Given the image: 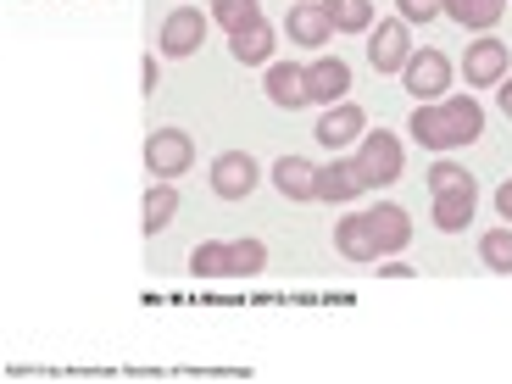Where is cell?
<instances>
[{"instance_id": "10", "label": "cell", "mask_w": 512, "mask_h": 384, "mask_svg": "<svg viewBox=\"0 0 512 384\" xmlns=\"http://www.w3.org/2000/svg\"><path fill=\"white\" fill-rule=\"evenodd\" d=\"M346 90H351V67L340 56H312L307 62V101L334 106V101H346Z\"/></svg>"}, {"instance_id": "4", "label": "cell", "mask_w": 512, "mask_h": 384, "mask_svg": "<svg viewBox=\"0 0 512 384\" xmlns=\"http://www.w3.org/2000/svg\"><path fill=\"white\" fill-rule=\"evenodd\" d=\"M195 162V140L184 128H156L151 140H145V167H151V179H179L190 173Z\"/></svg>"}, {"instance_id": "13", "label": "cell", "mask_w": 512, "mask_h": 384, "mask_svg": "<svg viewBox=\"0 0 512 384\" xmlns=\"http://www.w3.org/2000/svg\"><path fill=\"white\" fill-rule=\"evenodd\" d=\"M284 34H290V45H312V51H318V45L334 39V23L323 17L318 0H295L290 17H284Z\"/></svg>"}, {"instance_id": "28", "label": "cell", "mask_w": 512, "mask_h": 384, "mask_svg": "<svg viewBox=\"0 0 512 384\" xmlns=\"http://www.w3.org/2000/svg\"><path fill=\"white\" fill-rule=\"evenodd\" d=\"M496 212H501V218L512 223V179H507V184H501V190H496Z\"/></svg>"}, {"instance_id": "21", "label": "cell", "mask_w": 512, "mask_h": 384, "mask_svg": "<svg viewBox=\"0 0 512 384\" xmlns=\"http://www.w3.org/2000/svg\"><path fill=\"white\" fill-rule=\"evenodd\" d=\"M173 212H179V190H173V179H156L151 190H145V234H162L167 223H173Z\"/></svg>"}, {"instance_id": "11", "label": "cell", "mask_w": 512, "mask_h": 384, "mask_svg": "<svg viewBox=\"0 0 512 384\" xmlns=\"http://www.w3.org/2000/svg\"><path fill=\"white\" fill-rule=\"evenodd\" d=\"M212 190H218L223 201H245V195L256 190V162L245 151H223L218 162H212Z\"/></svg>"}, {"instance_id": "15", "label": "cell", "mask_w": 512, "mask_h": 384, "mask_svg": "<svg viewBox=\"0 0 512 384\" xmlns=\"http://www.w3.org/2000/svg\"><path fill=\"white\" fill-rule=\"evenodd\" d=\"M368 223H373V240H379V256H401L407 251V240H412V218L401 212L396 201H379L368 212Z\"/></svg>"}, {"instance_id": "1", "label": "cell", "mask_w": 512, "mask_h": 384, "mask_svg": "<svg viewBox=\"0 0 512 384\" xmlns=\"http://www.w3.org/2000/svg\"><path fill=\"white\" fill-rule=\"evenodd\" d=\"M407 134L429 151H457V145H474L485 134V106L474 95H446V101H423L412 112Z\"/></svg>"}, {"instance_id": "25", "label": "cell", "mask_w": 512, "mask_h": 384, "mask_svg": "<svg viewBox=\"0 0 512 384\" xmlns=\"http://www.w3.org/2000/svg\"><path fill=\"white\" fill-rule=\"evenodd\" d=\"M479 256L490 273H512V229H485L479 234Z\"/></svg>"}, {"instance_id": "17", "label": "cell", "mask_w": 512, "mask_h": 384, "mask_svg": "<svg viewBox=\"0 0 512 384\" xmlns=\"http://www.w3.org/2000/svg\"><path fill=\"white\" fill-rule=\"evenodd\" d=\"M474 206H479L474 179L457 184V190H440V195H435V223H440L446 234H462L468 223H474Z\"/></svg>"}, {"instance_id": "6", "label": "cell", "mask_w": 512, "mask_h": 384, "mask_svg": "<svg viewBox=\"0 0 512 384\" xmlns=\"http://www.w3.org/2000/svg\"><path fill=\"white\" fill-rule=\"evenodd\" d=\"M462 78H468V90H490L507 78V45L490 34H479L468 51H462Z\"/></svg>"}, {"instance_id": "7", "label": "cell", "mask_w": 512, "mask_h": 384, "mask_svg": "<svg viewBox=\"0 0 512 384\" xmlns=\"http://www.w3.org/2000/svg\"><path fill=\"white\" fill-rule=\"evenodd\" d=\"M407 56H412V34H407V23H401V17L368 28V62H373V73H401V67H407Z\"/></svg>"}, {"instance_id": "23", "label": "cell", "mask_w": 512, "mask_h": 384, "mask_svg": "<svg viewBox=\"0 0 512 384\" xmlns=\"http://www.w3.org/2000/svg\"><path fill=\"white\" fill-rule=\"evenodd\" d=\"M190 273L195 279H229V240H206L190 251Z\"/></svg>"}, {"instance_id": "14", "label": "cell", "mask_w": 512, "mask_h": 384, "mask_svg": "<svg viewBox=\"0 0 512 384\" xmlns=\"http://www.w3.org/2000/svg\"><path fill=\"white\" fill-rule=\"evenodd\" d=\"M273 184H279L284 201H318V162H307V156H279L273 162Z\"/></svg>"}, {"instance_id": "18", "label": "cell", "mask_w": 512, "mask_h": 384, "mask_svg": "<svg viewBox=\"0 0 512 384\" xmlns=\"http://www.w3.org/2000/svg\"><path fill=\"white\" fill-rule=\"evenodd\" d=\"M273 23L262 17V23H251V28H240V34H229V51H234V62H245V67H262V62H273Z\"/></svg>"}, {"instance_id": "9", "label": "cell", "mask_w": 512, "mask_h": 384, "mask_svg": "<svg viewBox=\"0 0 512 384\" xmlns=\"http://www.w3.org/2000/svg\"><path fill=\"white\" fill-rule=\"evenodd\" d=\"M362 190H368V184H362V167H357V156H340V151H334L329 162L318 167V201L346 206V201H357Z\"/></svg>"}, {"instance_id": "3", "label": "cell", "mask_w": 512, "mask_h": 384, "mask_svg": "<svg viewBox=\"0 0 512 384\" xmlns=\"http://www.w3.org/2000/svg\"><path fill=\"white\" fill-rule=\"evenodd\" d=\"M357 167H362V184H368V190H379V184H396L401 179V162H407V151H401V140L396 134H362L357 140Z\"/></svg>"}, {"instance_id": "30", "label": "cell", "mask_w": 512, "mask_h": 384, "mask_svg": "<svg viewBox=\"0 0 512 384\" xmlns=\"http://www.w3.org/2000/svg\"><path fill=\"white\" fill-rule=\"evenodd\" d=\"M379 273H384V279H412V268H407V262H384Z\"/></svg>"}, {"instance_id": "29", "label": "cell", "mask_w": 512, "mask_h": 384, "mask_svg": "<svg viewBox=\"0 0 512 384\" xmlns=\"http://www.w3.org/2000/svg\"><path fill=\"white\" fill-rule=\"evenodd\" d=\"M496 101H501V112L512 117V78H501V84H496Z\"/></svg>"}, {"instance_id": "24", "label": "cell", "mask_w": 512, "mask_h": 384, "mask_svg": "<svg viewBox=\"0 0 512 384\" xmlns=\"http://www.w3.org/2000/svg\"><path fill=\"white\" fill-rule=\"evenodd\" d=\"M212 23L240 34V28L262 23V0H212Z\"/></svg>"}, {"instance_id": "5", "label": "cell", "mask_w": 512, "mask_h": 384, "mask_svg": "<svg viewBox=\"0 0 512 384\" xmlns=\"http://www.w3.org/2000/svg\"><path fill=\"white\" fill-rule=\"evenodd\" d=\"M206 28H212V17L206 12H195V6H179V12H167V23H162V56H173V62H184V56H195L206 45Z\"/></svg>"}, {"instance_id": "19", "label": "cell", "mask_w": 512, "mask_h": 384, "mask_svg": "<svg viewBox=\"0 0 512 384\" xmlns=\"http://www.w3.org/2000/svg\"><path fill=\"white\" fill-rule=\"evenodd\" d=\"M446 17L462 28H474V34H490L507 17V0H446Z\"/></svg>"}, {"instance_id": "27", "label": "cell", "mask_w": 512, "mask_h": 384, "mask_svg": "<svg viewBox=\"0 0 512 384\" xmlns=\"http://www.w3.org/2000/svg\"><path fill=\"white\" fill-rule=\"evenodd\" d=\"M457 184H468V173H462V167L457 162H435V167H429V190H457Z\"/></svg>"}, {"instance_id": "26", "label": "cell", "mask_w": 512, "mask_h": 384, "mask_svg": "<svg viewBox=\"0 0 512 384\" xmlns=\"http://www.w3.org/2000/svg\"><path fill=\"white\" fill-rule=\"evenodd\" d=\"M401 6V23H435V17H446V0H396Z\"/></svg>"}, {"instance_id": "12", "label": "cell", "mask_w": 512, "mask_h": 384, "mask_svg": "<svg viewBox=\"0 0 512 384\" xmlns=\"http://www.w3.org/2000/svg\"><path fill=\"white\" fill-rule=\"evenodd\" d=\"M334 251L346 256V262H379V240H373V223H368V212H351V218H340L334 223Z\"/></svg>"}, {"instance_id": "22", "label": "cell", "mask_w": 512, "mask_h": 384, "mask_svg": "<svg viewBox=\"0 0 512 384\" xmlns=\"http://www.w3.org/2000/svg\"><path fill=\"white\" fill-rule=\"evenodd\" d=\"M268 268V245L262 240H229V279H256Z\"/></svg>"}, {"instance_id": "20", "label": "cell", "mask_w": 512, "mask_h": 384, "mask_svg": "<svg viewBox=\"0 0 512 384\" xmlns=\"http://www.w3.org/2000/svg\"><path fill=\"white\" fill-rule=\"evenodd\" d=\"M334 34H368L373 28V0H318Z\"/></svg>"}, {"instance_id": "8", "label": "cell", "mask_w": 512, "mask_h": 384, "mask_svg": "<svg viewBox=\"0 0 512 384\" xmlns=\"http://www.w3.org/2000/svg\"><path fill=\"white\" fill-rule=\"evenodd\" d=\"M312 134H318L329 151H346V145H357L362 134H368V117H362L357 101H334V106H323V117H318Z\"/></svg>"}, {"instance_id": "2", "label": "cell", "mask_w": 512, "mask_h": 384, "mask_svg": "<svg viewBox=\"0 0 512 384\" xmlns=\"http://www.w3.org/2000/svg\"><path fill=\"white\" fill-rule=\"evenodd\" d=\"M401 90L412 95V101H446L451 95V62L440 51H429V45H412V56H407V67H401Z\"/></svg>"}, {"instance_id": "16", "label": "cell", "mask_w": 512, "mask_h": 384, "mask_svg": "<svg viewBox=\"0 0 512 384\" xmlns=\"http://www.w3.org/2000/svg\"><path fill=\"white\" fill-rule=\"evenodd\" d=\"M268 101L295 112V106H312L307 101V67L295 62H268Z\"/></svg>"}]
</instances>
